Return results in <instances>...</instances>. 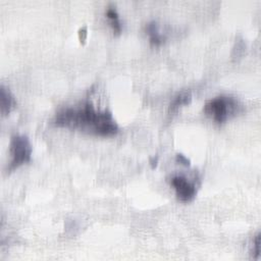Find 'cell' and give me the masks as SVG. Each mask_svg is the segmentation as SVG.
<instances>
[{
    "mask_svg": "<svg viewBox=\"0 0 261 261\" xmlns=\"http://www.w3.org/2000/svg\"><path fill=\"white\" fill-rule=\"evenodd\" d=\"M105 14L107 16V18L110 20V25L114 32L115 35H119L121 33L122 27H121V22L119 20V15L117 10L115 9L114 6L109 5L105 11Z\"/></svg>",
    "mask_w": 261,
    "mask_h": 261,
    "instance_id": "ba28073f",
    "label": "cell"
},
{
    "mask_svg": "<svg viewBox=\"0 0 261 261\" xmlns=\"http://www.w3.org/2000/svg\"><path fill=\"white\" fill-rule=\"evenodd\" d=\"M192 101V93L191 91H182L180 93H178L173 100L171 101V103L169 104L168 107V113H175L181 106L184 105H189Z\"/></svg>",
    "mask_w": 261,
    "mask_h": 261,
    "instance_id": "52a82bcc",
    "label": "cell"
},
{
    "mask_svg": "<svg viewBox=\"0 0 261 261\" xmlns=\"http://www.w3.org/2000/svg\"><path fill=\"white\" fill-rule=\"evenodd\" d=\"M169 182L170 186L174 189L176 197L180 202H191L197 195L196 185L190 181L185 175L175 174L170 177Z\"/></svg>",
    "mask_w": 261,
    "mask_h": 261,
    "instance_id": "277c9868",
    "label": "cell"
},
{
    "mask_svg": "<svg viewBox=\"0 0 261 261\" xmlns=\"http://www.w3.org/2000/svg\"><path fill=\"white\" fill-rule=\"evenodd\" d=\"M239 107V103L234 97L219 95L207 101L203 111L214 121L223 123L238 113Z\"/></svg>",
    "mask_w": 261,
    "mask_h": 261,
    "instance_id": "7a4b0ae2",
    "label": "cell"
},
{
    "mask_svg": "<svg viewBox=\"0 0 261 261\" xmlns=\"http://www.w3.org/2000/svg\"><path fill=\"white\" fill-rule=\"evenodd\" d=\"M175 161H176L177 163H179V164L185 165V166H190V164H191L190 159H189L188 157H186V156H185L184 154H181V153H177V154L175 155Z\"/></svg>",
    "mask_w": 261,
    "mask_h": 261,
    "instance_id": "30bf717a",
    "label": "cell"
},
{
    "mask_svg": "<svg viewBox=\"0 0 261 261\" xmlns=\"http://www.w3.org/2000/svg\"><path fill=\"white\" fill-rule=\"evenodd\" d=\"M251 253L253 255V258L258 259L260 256V233H257L253 240V246Z\"/></svg>",
    "mask_w": 261,
    "mask_h": 261,
    "instance_id": "9c48e42d",
    "label": "cell"
},
{
    "mask_svg": "<svg viewBox=\"0 0 261 261\" xmlns=\"http://www.w3.org/2000/svg\"><path fill=\"white\" fill-rule=\"evenodd\" d=\"M16 106V101L14 96L11 94L9 89L4 85L0 88V111L2 116H5L11 112V110Z\"/></svg>",
    "mask_w": 261,
    "mask_h": 261,
    "instance_id": "5b68a950",
    "label": "cell"
},
{
    "mask_svg": "<svg viewBox=\"0 0 261 261\" xmlns=\"http://www.w3.org/2000/svg\"><path fill=\"white\" fill-rule=\"evenodd\" d=\"M146 34L149 36V40H150V44L152 46H160L165 42V36H163L162 34H160L159 32V24L157 21L152 20L149 21L146 27Z\"/></svg>",
    "mask_w": 261,
    "mask_h": 261,
    "instance_id": "8992f818",
    "label": "cell"
},
{
    "mask_svg": "<svg viewBox=\"0 0 261 261\" xmlns=\"http://www.w3.org/2000/svg\"><path fill=\"white\" fill-rule=\"evenodd\" d=\"M53 122L60 127L80 129L102 137L114 136L119 130L111 112L96 110L89 102L79 107H66L59 110Z\"/></svg>",
    "mask_w": 261,
    "mask_h": 261,
    "instance_id": "6da1fadb",
    "label": "cell"
},
{
    "mask_svg": "<svg viewBox=\"0 0 261 261\" xmlns=\"http://www.w3.org/2000/svg\"><path fill=\"white\" fill-rule=\"evenodd\" d=\"M79 36H80V40L84 41V39H86V37H87V29L86 28L81 29L79 32Z\"/></svg>",
    "mask_w": 261,
    "mask_h": 261,
    "instance_id": "8fae6325",
    "label": "cell"
},
{
    "mask_svg": "<svg viewBox=\"0 0 261 261\" xmlns=\"http://www.w3.org/2000/svg\"><path fill=\"white\" fill-rule=\"evenodd\" d=\"M9 153L11 160L7 171H12L30 162L32 159V145L29 138L24 135L12 136L9 145Z\"/></svg>",
    "mask_w": 261,
    "mask_h": 261,
    "instance_id": "3957f363",
    "label": "cell"
},
{
    "mask_svg": "<svg viewBox=\"0 0 261 261\" xmlns=\"http://www.w3.org/2000/svg\"><path fill=\"white\" fill-rule=\"evenodd\" d=\"M157 162H158V161H157V158H155V157L150 159V164H151L152 168H155V167L157 166Z\"/></svg>",
    "mask_w": 261,
    "mask_h": 261,
    "instance_id": "7c38bea8",
    "label": "cell"
}]
</instances>
